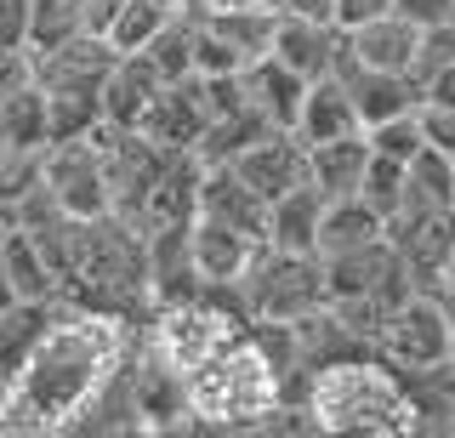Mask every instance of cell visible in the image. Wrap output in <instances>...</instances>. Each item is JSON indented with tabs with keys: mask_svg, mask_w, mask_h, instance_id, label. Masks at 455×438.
<instances>
[{
	"mask_svg": "<svg viewBox=\"0 0 455 438\" xmlns=\"http://www.w3.org/2000/svg\"><path fill=\"white\" fill-rule=\"evenodd\" d=\"M132 347L125 319L97 314V307H57L23 347L18 370L0 399V438H28V433H75L97 387L114 376V364Z\"/></svg>",
	"mask_w": 455,
	"mask_h": 438,
	"instance_id": "1",
	"label": "cell"
},
{
	"mask_svg": "<svg viewBox=\"0 0 455 438\" xmlns=\"http://www.w3.org/2000/svg\"><path fill=\"white\" fill-rule=\"evenodd\" d=\"M307 416L319 433H353V438H387L410 433V393L404 376L381 353L336 359L307 376Z\"/></svg>",
	"mask_w": 455,
	"mask_h": 438,
	"instance_id": "2",
	"label": "cell"
},
{
	"mask_svg": "<svg viewBox=\"0 0 455 438\" xmlns=\"http://www.w3.org/2000/svg\"><path fill=\"white\" fill-rule=\"evenodd\" d=\"M279 404V370L245 330L188 376V421L217 433H262L267 410Z\"/></svg>",
	"mask_w": 455,
	"mask_h": 438,
	"instance_id": "3",
	"label": "cell"
},
{
	"mask_svg": "<svg viewBox=\"0 0 455 438\" xmlns=\"http://www.w3.org/2000/svg\"><path fill=\"white\" fill-rule=\"evenodd\" d=\"M251 319H302L324 307V262L319 251H284V245H256L245 274H239Z\"/></svg>",
	"mask_w": 455,
	"mask_h": 438,
	"instance_id": "4",
	"label": "cell"
},
{
	"mask_svg": "<svg viewBox=\"0 0 455 438\" xmlns=\"http://www.w3.org/2000/svg\"><path fill=\"white\" fill-rule=\"evenodd\" d=\"M239 330H245V319H234L228 307H217L199 291V296H182V302H154L148 324H142V342L188 381L199 364H205L211 353H222Z\"/></svg>",
	"mask_w": 455,
	"mask_h": 438,
	"instance_id": "5",
	"label": "cell"
},
{
	"mask_svg": "<svg viewBox=\"0 0 455 438\" xmlns=\"http://www.w3.org/2000/svg\"><path fill=\"white\" fill-rule=\"evenodd\" d=\"M376 353L393 364L398 376L450 364L455 359V330H450V314H444V296H438V291H410L404 302L381 319Z\"/></svg>",
	"mask_w": 455,
	"mask_h": 438,
	"instance_id": "6",
	"label": "cell"
},
{
	"mask_svg": "<svg viewBox=\"0 0 455 438\" xmlns=\"http://www.w3.org/2000/svg\"><path fill=\"white\" fill-rule=\"evenodd\" d=\"M319 262H324V302H387V307H398L416 291L387 234L364 239V245H347V251H331Z\"/></svg>",
	"mask_w": 455,
	"mask_h": 438,
	"instance_id": "7",
	"label": "cell"
},
{
	"mask_svg": "<svg viewBox=\"0 0 455 438\" xmlns=\"http://www.w3.org/2000/svg\"><path fill=\"white\" fill-rule=\"evenodd\" d=\"M387 239L416 291H438L455 251V205H404L387 217Z\"/></svg>",
	"mask_w": 455,
	"mask_h": 438,
	"instance_id": "8",
	"label": "cell"
},
{
	"mask_svg": "<svg viewBox=\"0 0 455 438\" xmlns=\"http://www.w3.org/2000/svg\"><path fill=\"white\" fill-rule=\"evenodd\" d=\"M40 182L68 217L80 222L108 217V182H103V160H97L92 137H68V143L40 148Z\"/></svg>",
	"mask_w": 455,
	"mask_h": 438,
	"instance_id": "9",
	"label": "cell"
},
{
	"mask_svg": "<svg viewBox=\"0 0 455 438\" xmlns=\"http://www.w3.org/2000/svg\"><path fill=\"white\" fill-rule=\"evenodd\" d=\"M114 58H120V52H114L103 35L80 29V35L57 40V46H46V52H35V86L40 92L97 97V92H103V80H108V68H114Z\"/></svg>",
	"mask_w": 455,
	"mask_h": 438,
	"instance_id": "10",
	"label": "cell"
},
{
	"mask_svg": "<svg viewBox=\"0 0 455 438\" xmlns=\"http://www.w3.org/2000/svg\"><path fill=\"white\" fill-rule=\"evenodd\" d=\"M205 80L188 75V80H165V92L148 103V115H142L137 131L148 137V143L160 148H199V137H205Z\"/></svg>",
	"mask_w": 455,
	"mask_h": 438,
	"instance_id": "11",
	"label": "cell"
},
{
	"mask_svg": "<svg viewBox=\"0 0 455 438\" xmlns=\"http://www.w3.org/2000/svg\"><path fill=\"white\" fill-rule=\"evenodd\" d=\"M228 165L274 205L279 194H291L296 182H307V143L296 131H267V137H256L245 154H234Z\"/></svg>",
	"mask_w": 455,
	"mask_h": 438,
	"instance_id": "12",
	"label": "cell"
},
{
	"mask_svg": "<svg viewBox=\"0 0 455 438\" xmlns=\"http://www.w3.org/2000/svg\"><path fill=\"white\" fill-rule=\"evenodd\" d=\"M341 46H347V29L319 23V18H291V12H279L274 46H267V52H274L284 68H296L302 80H319V75H336Z\"/></svg>",
	"mask_w": 455,
	"mask_h": 438,
	"instance_id": "13",
	"label": "cell"
},
{
	"mask_svg": "<svg viewBox=\"0 0 455 438\" xmlns=\"http://www.w3.org/2000/svg\"><path fill=\"white\" fill-rule=\"evenodd\" d=\"M199 211L228 222V228H239V234H251V239H267V200L228 160L199 171Z\"/></svg>",
	"mask_w": 455,
	"mask_h": 438,
	"instance_id": "14",
	"label": "cell"
},
{
	"mask_svg": "<svg viewBox=\"0 0 455 438\" xmlns=\"http://www.w3.org/2000/svg\"><path fill=\"white\" fill-rule=\"evenodd\" d=\"M421 46V23H410L404 12H381V18L347 29V58L359 68H387V75H410Z\"/></svg>",
	"mask_w": 455,
	"mask_h": 438,
	"instance_id": "15",
	"label": "cell"
},
{
	"mask_svg": "<svg viewBox=\"0 0 455 438\" xmlns=\"http://www.w3.org/2000/svg\"><path fill=\"white\" fill-rule=\"evenodd\" d=\"M239 92H245V103H251L267 125L296 131V108H302L307 80L296 75V68H284L274 52H262V58H251L245 68H239Z\"/></svg>",
	"mask_w": 455,
	"mask_h": 438,
	"instance_id": "16",
	"label": "cell"
},
{
	"mask_svg": "<svg viewBox=\"0 0 455 438\" xmlns=\"http://www.w3.org/2000/svg\"><path fill=\"white\" fill-rule=\"evenodd\" d=\"M165 92V75L154 68L142 52H120L103 80V92H97V103H103V120L108 125H142L148 115V103Z\"/></svg>",
	"mask_w": 455,
	"mask_h": 438,
	"instance_id": "17",
	"label": "cell"
},
{
	"mask_svg": "<svg viewBox=\"0 0 455 438\" xmlns=\"http://www.w3.org/2000/svg\"><path fill=\"white\" fill-rule=\"evenodd\" d=\"M336 75L347 80V92H353L359 125H381V120H393V115H410V108H421V92L410 86V75H387V68H359V63L347 58V46H341Z\"/></svg>",
	"mask_w": 455,
	"mask_h": 438,
	"instance_id": "18",
	"label": "cell"
},
{
	"mask_svg": "<svg viewBox=\"0 0 455 438\" xmlns=\"http://www.w3.org/2000/svg\"><path fill=\"white\" fill-rule=\"evenodd\" d=\"M262 245V239H251V234H239V228H228V222L217 217H199L188 222V257L199 267V279L205 285H222V279H239L245 274V262H251V251Z\"/></svg>",
	"mask_w": 455,
	"mask_h": 438,
	"instance_id": "19",
	"label": "cell"
},
{
	"mask_svg": "<svg viewBox=\"0 0 455 438\" xmlns=\"http://www.w3.org/2000/svg\"><path fill=\"white\" fill-rule=\"evenodd\" d=\"M347 131H364L347 80H341V75L307 80L302 108H296V137H302V143H324V137H347Z\"/></svg>",
	"mask_w": 455,
	"mask_h": 438,
	"instance_id": "20",
	"label": "cell"
},
{
	"mask_svg": "<svg viewBox=\"0 0 455 438\" xmlns=\"http://www.w3.org/2000/svg\"><path fill=\"white\" fill-rule=\"evenodd\" d=\"M364 160H370L364 131H347V137H324V143H307V182L324 194V200H347V194H359Z\"/></svg>",
	"mask_w": 455,
	"mask_h": 438,
	"instance_id": "21",
	"label": "cell"
},
{
	"mask_svg": "<svg viewBox=\"0 0 455 438\" xmlns=\"http://www.w3.org/2000/svg\"><path fill=\"white\" fill-rule=\"evenodd\" d=\"M0 274L12 285V302H57V274L46 267L35 239L6 217H0Z\"/></svg>",
	"mask_w": 455,
	"mask_h": 438,
	"instance_id": "22",
	"label": "cell"
},
{
	"mask_svg": "<svg viewBox=\"0 0 455 438\" xmlns=\"http://www.w3.org/2000/svg\"><path fill=\"white\" fill-rule=\"evenodd\" d=\"M404 393H410V433L455 438V359L433 364V370H410Z\"/></svg>",
	"mask_w": 455,
	"mask_h": 438,
	"instance_id": "23",
	"label": "cell"
},
{
	"mask_svg": "<svg viewBox=\"0 0 455 438\" xmlns=\"http://www.w3.org/2000/svg\"><path fill=\"white\" fill-rule=\"evenodd\" d=\"M319 217H324V194L313 182H296L291 194H279L267 205V245L284 251H313L319 245Z\"/></svg>",
	"mask_w": 455,
	"mask_h": 438,
	"instance_id": "24",
	"label": "cell"
},
{
	"mask_svg": "<svg viewBox=\"0 0 455 438\" xmlns=\"http://www.w3.org/2000/svg\"><path fill=\"white\" fill-rule=\"evenodd\" d=\"M410 86L421 92V103H455V23L421 29L416 63H410Z\"/></svg>",
	"mask_w": 455,
	"mask_h": 438,
	"instance_id": "25",
	"label": "cell"
},
{
	"mask_svg": "<svg viewBox=\"0 0 455 438\" xmlns=\"http://www.w3.org/2000/svg\"><path fill=\"white\" fill-rule=\"evenodd\" d=\"M387 234V222H381V211H370L359 194H347V200H324V217H319V257H331V251H347V245H364V239Z\"/></svg>",
	"mask_w": 455,
	"mask_h": 438,
	"instance_id": "26",
	"label": "cell"
},
{
	"mask_svg": "<svg viewBox=\"0 0 455 438\" xmlns=\"http://www.w3.org/2000/svg\"><path fill=\"white\" fill-rule=\"evenodd\" d=\"M0 137L18 148H46V92L35 80L0 97Z\"/></svg>",
	"mask_w": 455,
	"mask_h": 438,
	"instance_id": "27",
	"label": "cell"
},
{
	"mask_svg": "<svg viewBox=\"0 0 455 438\" xmlns=\"http://www.w3.org/2000/svg\"><path fill=\"white\" fill-rule=\"evenodd\" d=\"M171 12H177V6H160V0H120L114 18L103 23V40H108L114 52H142L154 35L165 29Z\"/></svg>",
	"mask_w": 455,
	"mask_h": 438,
	"instance_id": "28",
	"label": "cell"
},
{
	"mask_svg": "<svg viewBox=\"0 0 455 438\" xmlns=\"http://www.w3.org/2000/svg\"><path fill=\"white\" fill-rule=\"evenodd\" d=\"M450 194H455V160H444L438 148H421L416 160L404 165L398 211H404V205H450Z\"/></svg>",
	"mask_w": 455,
	"mask_h": 438,
	"instance_id": "29",
	"label": "cell"
},
{
	"mask_svg": "<svg viewBox=\"0 0 455 438\" xmlns=\"http://www.w3.org/2000/svg\"><path fill=\"white\" fill-rule=\"evenodd\" d=\"M142 58H148L154 68H160L165 80H188L194 75V23L182 18V12H171L165 29L142 46Z\"/></svg>",
	"mask_w": 455,
	"mask_h": 438,
	"instance_id": "30",
	"label": "cell"
},
{
	"mask_svg": "<svg viewBox=\"0 0 455 438\" xmlns=\"http://www.w3.org/2000/svg\"><path fill=\"white\" fill-rule=\"evenodd\" d=\"M364 143L376 148V154H387V160H398V165H410V160L427 148L421 108H410V115H393V120H381V125H364Z\"/></svg>",
	"mask_w": 455,
	"mask_h": 438,
	"instance_id": "31",
	"label": "cell"
},
{
	"mask_svg": "<svg viewBox=\"0 0 455 438\" xmlns=\"http://www.w3.org/2000/svg\"><path fill=\"white\" fill-rule=\"evenodd\" d=\"M398 194H404V165L370 148V160H364V177H359V200H364L370 211H381V222H387L393 211H398Z\"/></svg>",
	"mask_w": 455,
	"mask_h": 438,
	"instance_id": "32",
	"label": "cell"
},
{
	"mask_svg": "<svg viewBox=\"0 0 455 438\" xmlns=\"http://www.w3.org/2000/svg\"><path fill=\"white\" fill-rule=\"evenodd\" d=\"M35 182H40V148L0 143V211H12Z\"/></svg>",
	"mask_w": 455,
	"mask_h": 438,
	"instance_id": "33",
	"label": "cell"
},
{
	"mask_svg": "<svg viewBox=\"0 0 455 438\" xmlns=\"http://www.w3.org/2000/svg\"><path fill=\"white\" fill-rule=\"evenodd\" d=\"M421 131H427V148L455 160V103H421Z\"/></svg>",
	"mask_w": 455,
	"mask_h": 438,
	"instance_id": "34",
	"label": "cell"
},
{
	"mask_svg": "<svg viewBox=\"0 0 455 438\" xmlns=\"http://www.w3.org/2000/svg\"><path fill=\"white\" fill-rule=\"evenodd\" d=\"M35 80V52L28 46H0V97Z\"/></svg>",
	"mask_w": 455,
	"mask_h": 438,
	"instance_id": "35",
	"label": "cell"
},
{
	"mask_svg": "<svg viewBox=\"0 0 455 438\" xmlns=\"http://www.w3.org/2000/svg\"><path fill=\"white\" fill-rule=\"evenodd\" d=\"M188 18H222V12H279V0H182Z\"/></svg>",
	"mask_w": 455,
	"mask_h": 438,
	"instance_id": "36",
	"label": "cell"
},
{
	"mask_svg": "<svg viewBox=\"0 0 455 438\" xmlns=\"http://www.w3.org/2000/svg\"><path fill=\"white\" fill-rule=\"evenodd\" d=\"M393 12H404L410 23L433 29V23H455V0H393Z\"/></svg>",
	"mask_w": 455,
	"mask_h": 438,
	"instance_id": "37",
	"label": "cell"
},
{
	"mask_svg": "<svg viewBox=\"0 0 455 438\" xmlns=\"http://www.w3.org/2000/svg\"><path fill=\"white\" fill-rule=\"evenodd\" d=\"M0 46H28V0H0Z\"/></svg>",
	"mask_w": 455,
	"mask_h": 438,
	"instance_id": "38",
	"label": "cell"
},
{
	"mask_svg": "<svg viewBox=\"0 0 455 438\" xmlns=\"http://www.w3.org/2000/svg\"><path fill=\"white\" fill-rule=\"evenodd\" d=\"M381 12H393V0H336V29H359Z\"/></svg>",
	"mask_w": 455,
	"mask_h": 438,
	"instance_id": "39",
	"label": "cell"
},
{
	"mask_svg": "<svg viewBox=\"0 0 455 438\" xmlns=\"http://www.w3.org/2000/svg\"><path fill=\"white\" fill-rule=\"evenodd\" d=\"M279 12H291V18H319V23H336V0H279Z\"/></svg>",
	"mask_w": 455,
	"mask_h": 438,
	"instance_id": "40",
	"label": "cell"
},
{
	"mask_svg": "<svg viewBox=\"0 0 455 438\" xmlns=\"http://www.w3.org/2000/svg\"><path fill=\"white\" fill-rule=\"evenodd\" d=\"M438 291H455V251H450V267H444V285Z\"/></svg>",
	"mask_w": 455,
	"mask_h": 438,
	"instance_id": "41",
	"label": "cell"
},
{
	"mask_svg": "<svg viewBox=\"0 0 455 438\" xmlns=\"http://www.w3.org/2000/svg\"><path fill=\"white\" fill-rule=\"evenodd\" d=\"M160 6H182V0H160Z\"/></svg>",
	"mask_w": 455,
	"mask_h": 438,
	"instance_id": "42",
	"label": "cell"
},
{
	"mask_svg": "<svg viewBox=\"0 0 455 438\" xmlns=\"http://www.w3.org/2000/svg\"><path fill=\"white\" fill-rule=\"evenodd\" d=\"M450 205H455V194H450Z\"/></svg>",
	"mask_w": 455,
	"mask_h": 438,
	"instance_id": "43",
	"label": "cell"
}]
</instances>
